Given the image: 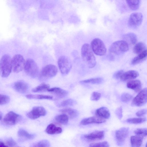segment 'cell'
<instances>
[{
	"label": "cell",
	"instance_id": "3957f363",
	"mask_svg": "<svg viewBox=\"0 0 147 147\" xmlns=\"http://www.w3.org/2000/svg\"><path fill=\"white\" fill-rule=\"evenodd\" d=\"M11 58L9 55H3L0 60V75L3 78L8 76L11 72Z\"/></svg>",
	"mask_w": 147,
	"mask_h": 147
},
{
	"label": "cell",
	"instance_id": "f1b7e54d",
	"mask_svg": "<svg viewBox=\"0 0 147 147\" xmlns=\"http://www.w3.org/2000/svg\"><path fill=\"white\" fill-rule=\"evenodd\" d=\"M49 88V85L45 83H42L33 88L32 91L34 92H45L47 91Z\"/></svg>",
	"mask_w": 147,
	"mask_h": 147
},
{
	"label": "cell",
	"instance_id": "e575fe53",
	"mask_svg": "<svg viewBox=\"0 0 147 147\" xmlns=\"http://www.w3.org/2000/svg\"><path fill=\"white\" fill-rule=\"evenodd\" d=\"M146 120V118H134L127 119V121L130 123L137 124L142 123L145 121Z\"/></svg>",
	"mask_w": 147,
	"mask_h": 147
},
{
	"label": "cell",
	"instance_id": "ab89813d",
	"mask_svg": "<svg viewBox=\"0 0 147 147\" xmlns=\"http://www.w3.org/2000/svg\"><path fill=\"white\" fill-rule=\"evenodd\" d=\"M101 96V94L97 92H93L92 94L90 99L92 101H97L99 100Z\"/></svg>",
	"mask_w": 147,
	"mask_h": 147
},
{
	"label": "cell",
	"instance_id": "ee69618b",
	"mask_svg": "<svg viewBox=\"0 0 147 147\" xmlns=\"http://www.w3.org/2000/svg\"><path fill=\"white\" fill-rule=\"evenodd\" d=\"M147 110L146 109L141 110L138 111L136 113V115L139 117L142 116L146 114Z\"/></svg>",
	"mask_w": 147,
	"mask_h": 147
},
{
	"label": "cell",
	"instance_id": "8fae6325",
	"mask_svg": "<svg viewBox=\"0 0 147 147\" xmlns=\"http://www.w3.org/2000/svg\"><path fill=\"white\" fill-rule=\"evenodd\" d=\"M22 119V117L21 115L12 111H10L5 115L3 121L6 125H12L17 124Z\"/></svg>",
	"mask_w": 147,
	"mask_h": 147
},
{
	"label": "cell",
	"instance_id": "4316f807",
	"mask_svg": "<svg viewBox=\"0 0 147 147\" xmlns=\"http://www.w3.org/2000/svg\"><path fill=\"white\" fill-rule=\"evenodd\" d=\"M146 50V45L142 42H140L135 44L133 48L134 52L138 55Z\"/></svg>",
	"mask_w": 147,
	"mask_h": 147
},
{
	"label": "cell",
	"instance_id": "9a60e30c",
	"mask_svg": "<svg viewBox=\"0 0 147 147\" xmlns=\"http://www.w3.org/2000/svg\"><path fill=\"white\" fill-rule=\"evenodd\" d=\"M104 132L102 131H95L84 135V137L89 141H94L102 139L104 136Z\"/></svg>",
	"mask_w": 147,
	"mask_h": 147
},
{
	"label": "cell",
	"instance_id": "8d00e7d4",
	"mask_svg": "<svg viewBox=\"0 0 147 147\" xmlns=\"http://www.w3.org/2000/svg\"><path fill=\"white\" fill-rule=\"evenodd\" d=\"M109 144L106 141L90 144L89 147H109Z\"/></svg>",
	"mask_w": 147,
	"mask_h": 147
},
{
	"label": "cell",
	"instance_id": "52a82bcc",
	"mask_svg": "<svg viewBox=\"0 0 147 147\" xmlns=\"http://www.w3.org/2000/svg\"><path fill=\"white\" fill-rule=\"evenodd\" d=\"M58 65L59 69L63 75L67 74L72 67V63L70 59L67 56L62 55L60 56L58 60Z\"/></svg>",
	"mask_w": 147,
	"mask_h": 147
},
{
	"label": "cell",
	"instance_id": "ac0fdd59",
	"mask_svg": "<svg viewBox=\"0 0 147 147\" xmlns=\"http://www.w3.org/2000/svg\"><path fill=\"white\" fill-rule=\"evenodd\" d=\"M138 72L136 71L131 70L123 73L120 78L123 81L134 79L139 76Z\"/></svg>",
	"mask_w": 147,
	"mask_h": 147
},
{
	"label": "cell",
	"instance_id": "9c48e42d",
	"mask_svg": "<svg viewBox=\"0 0 147 147\" xmlns=\"http://www.w3.org/2000/svg\"><path fill=\"white\" fill-rule=\"evenodd\" d=\"M143 20V15L140 12H134L130 16L128 21L129 26L133 29H136L141 24Z\"/></svg>",
	"mask_w": 147,
	"mask_h": 147
},
{
	"label": "cell",
	"instance_id": "cb8c5ba5",
	"mask_svg": "<svg viewBox=\"0 0 147 147\" xmlns=\"http://www.w3.org/2000/svg\"><path fill=\"white\" fill-rule=\"evenodd\" d=\"M147 50L138 54L132 60L131 64L135 65L145 60L147 57Z\"/></svg>",
	"mask_w": 147,
	"mask_h": 147
},
{
	"label": "cell",
	"instance_id": "d4e9b609",
	"mask_svg": "<svg viewBox=\"0 0 147 147\" xmlns=\"http://www.w3.org/2000/svg\"><path fill=\"white\" fill-rule=\"evenodd\" d=\"M143 138L138 135L131 136L130 138L131 147H140L142 143Z\"/></svg>",
	"mask_w": 147,
	"mask_h": 147
},
{
	"label": "cell",
	"instance_id": "6da1fadb",
	"mask_svg": "<svg viewBox=\"0 0 147 147\" xmlns=\"http://www.w3.org/2000/svg\"><path fill=\"white\" fill-rule=\"evenodd\" d=\"M81 54L83 60L89 67L92 68L95 66L96 63L95 57L89 44L85 43L82 46Z\"/></svg>",
	"mask_w": 147,
	"mask_h": 147
},
{
	"label": "cell",
	"instance_id": "f6af8a7d",
	"mask_svg": "<svg viewBox=\"0 0 147 147\" xmlns=\"http://www.w3.org/2000/svg\"><path fill=\"white\" fill-rule=\"evenodd\" d=\"M0 147H8L3 142L0 141Z\"/></svg>",
	"mask_w": 147,
	"mask_h": 147
},
{
	"label": "cell",
	"instance_id": "277c9868",
	"mask_svg": "<svg viewBox=\"0 0 147 147\" xmlns=\"http://www.w3.org/2000/svg\"><path fill=\"white\" fill-rule=\"evenodd\" d=\"M26 74L29 76L35 78L39 75V70L35 61L31 59H28L25 61L24 68Z\"/></svg>",
	"mask_w": 147,
	"mask_h": 147
},
{
	"label": "cell",
	"instance_id": "5b68a950",
	"mask_svg": "<svg viewBox=\"0 0 147 147\" xmlns=\"http://www.w3.org/2000/svg\"><path fill=\"white\" fill-rule=\"evenodd\" d=\"M58 69L54 65L49 64L43 67L39 75L40 79L45 80L55 76L57 74Z\"/></svg>",
	"mask_w": 147,
	"mask_h": 147
},
{
	"label": "cell",
	"instance_id": "bcb514c9",
	"mask_svg": "<svg viewBox=\"0 0 147 147\" xmlns=\"http://www.w3.org/2000/svg\"><path fill=\"white\" fill-rule=\"evenodd\" d=\"M3 115L2 113L0 111V121H1Z\"/></svg>",
	"mask_w": 147,
	"mask_h": 147
},
{
	"label": "cell",
	"instance_id": "d6a6232c",
	"mask_svg": "<svg viewBox=\"0 0 147 147\" xmlns=\"http://www.w3.org/2000/svg\"><path fill=\"white\" fill-rule=\"evenodd\" d=\"M103 81V79L100 78H92L80 82L81 83L91 84H99L101 83Z\"/></svg>",
	"mask_w": 147,
	"mask_h": 147
},
{
	"label": "cell",
	"instance_id": "d590c367",
	"mask_svg": "<svg viewBox=\"0 0 147 147\" xmlns=\"http://www.w3.org/2000/svg\"><path fill=\"white\" fill-rule=\"evenodd\" d=\"M147 131L146 128H138L134 131V133L137 135L143 137L146 136Z\"/></svg>",
	"mask_w": 147,
	"mask_h": 147
},
{
	"label": "cell",
	"instance_id": "f35d334b",
	"mask_svg": "<svg viewBox=\"0 0 147 147\" xmlns=\"http://www.w3.org/2000/svg\"><path fill=\"white\" fill-rule=\"evenodd\" d=\"M9 97L6 95L0 94V105L6 104L10 101Z\"/></svg>",
	"mask_w": 147,
	"mask_h": 147
},
{
	"label": "cell",
	"instance_id": "60d3db41",
	"mask_svg": "<svg viewBox=\"0 0 147 147\" xmlns=\"http://www.w3.org/2000/svg\"><path fill=\"white\" fill-rule=\"evenodd\" d=\"M122 109L121 107L117 108L115 111V114L118 118L120 119H121L122 117Z\"/></svg>",
	"mask_w": 147,
	"mask_h": 147
},
{
	"label": "cell",
	"instance_id": "484cf974",
	"mask_svg": "<svg viewBox=\"0 0 147 147\" xmlns=\"http://www.w3.org/2000/svg\"><path fill=\"white\" fill-rule=\"evenodd\" d=\"M18 135L19 137L28 140L32 139L35 136V134H29L26 131L23 129H20L18 130Z\"/></svg>",
	"mask_w": 147,
	"mask_h": 147
},
{
	"label": "cell",
	"instance_id": "4dcf8cb0",
	"mask_svg": "<svg viewBox=\"0 0 147 147\" xmlns=\"http://www.w3.org/2000/svg\"><path fill=\"white\" fill-rule=\"evenodd\" d=\"M76 103V101L73 99H68L63 100L59 103L58 105V107L60 108L69 107L75 105Z\"/></svg>",
	"mask_w": 147,
	"mask_h": 147
},
{
	"label": "cell",
	"instance_id": "ba28073f",
	"mask_svg": "<svg viewBox=\"0 0 147 147\" xmlns=\"http://www.w3.org/2000/svg\"><path fill=\"white\" fill-rule=\"evenodd\" d=\"M26 61L23 57L20 54H16L11 58L12 69L13 72L18 73L23 69Z\"/></svg>",
	"mask_w": 147,
	"mask_h": 147
},
{
	"label": "cell",
	"instance_id": "f546056e",
	"mask_svg": "<svg viewBox=\"0 0 147 147\" xmlns=\"http://www.w3.org/2000/svg\"><path fill=\"white\" fill-rule=\"evenodd\" d=\"M126 1L128 6L131 9L136 11L139 9L140 5V1L127 0Z\"/></svg>",
	"mask_w": 147,
	"mask_h": 147
},
{
	"label": "cell",
	"instance_id": "7c38bea8",
	"mask_svg": "<svg viewBox=\"0 0 147 147\" xmlns=\"http://www.w3.org/2000/svg\"><path fill=\"white\" fill-rule=\"evenodd\" d=\"M46 111L43 107L36 106L34 107L32 110L27 114V117L30 119H35L41 116H45Z\"/></svg>",
	"mask_w": 147,
	"mask_h": 147
},
{
	"label": "cell",
	"instance_id": "836d02e7",
	"mask_svg": "<svg viewBox=\"0 0 147 147\" xmlns=\"http://www.w3.org/2000/svg\"><path fill=\"white\" fill-rule=\"evenodd\" d=\"M50 143L47 140H41L36 143L33 144L31 147H50Z\"/></svg>",
	"mask_w": 147,
	"mask_h": 147
},
{
	"label": "cell",
	"instance_id": "7bdbcfd3",
	"mask_svg": "<svg viewBox=\"0 0 147 147\" xmlns=\"http://www.w3.org/2000/svg\"><path fill=\"white\" fill-rule=\"evenodd\" d=\"M124 73L122 70H119L115 72L113 75V77L115 79H117L120 78Z\"/></svg>",
	"mask_w": 147,
	"mask_h": 147
},
{
	"label": "cell",
	"instance_id": "603a6c76",
	"mask_svg": "<svg viewBox=\"0 0 147 147\" xmlns=\"http://www.w3.org/2000/svg\"><path fill=\"white\" fill-rule=\"evenodd\" d=\"M123 37L124 40L128 44L134 45L136 44L137 41V37L134 33L130 32L124 35Z\"/></svg>",
	"mask_w": 147,
	"mask_h": 147
},
{
	"label": "cell",
	"instance_id": "7402d4cb",
	"mask_svg": "<svg viewBox=\"0 0 147 147\" xmlns=\"http://www.w3.org/2000/svg\"><path fill=\"white\" fill-rule=\"evenodd\" d=\"M141 86V83L139 80L130 81L127 83L128 88L133 90L136 92H138L140 90Z\"/></svg>",
	"mask_w": 147,
	"mask_h": 147
},
{
	"label": "cell",
	"instance_id": "b9f144b4",
	"mask_svg": "<svg viewBox=\"0 0 147 147\" xmlns=\"http://www.w3.org/2000/svg\"><path fill=\"white\" fill-rule=\"evenodd\" d=\"M6 144L8 147H13L16 145V143L13 138H10L7 140Z\"/></svg>",
	"mask_w": 147,
	"mask_h": 147
},
{
	"label": "cell",
	"instance_id": "1f68e13d",
	"mask_svg": "<svg viewBox=\"0 0 147 147\" xmlns=\"http://www.w3.org/2000/svg\"><path fill=\"white\" fill-rule=\"evenodd\" d=\"M55 119L59 123L66 125L68 122L69 118L66 115L62 113L56 116L55 117Z\"/></svg>",
	"mask_w": 147,
	"mask_h": 147
},
{
	"label": "cell",
	"instance_id": "44dd1931",
	"mask_svg": "<svg viewBox=\"0 0 147 147\" xmlns=\"http://www.w3.org/2000/svg\"><path fill=\"white\" fill-rule=\"evenodd\" d=\"M45 131L48 134H54L61 133L62 130L61 127H57L53 123H51L47 126Z\"/></svg>",
	"mask_w": 147,
	"mask_h": 147
},
{
	"label": "cell",
	"instance_id": "7a4b0ae2",
	"mask_svg": "<svg viewBox=\"0 0 147 147\" xmlns=\"http://www.w3.org/2000/svg\"><path fill=\"white\" fill-rule=\"evenodd\" d=\"M129 49V45L125 40H120L113 42L110 46L109 52L111 55H119L127 51Z\"/></svg>",
	"mask_w": 147,
	"mask_h": 147
},
{
	"label": "cell",
	"instance_id": "5bb4252c",
	"mask_svg": "<svg viewBox=\"0 0 147 147\" xmlns=\"http://www.w3.org/2000/svg\"><path fill=\"white\" fill-rule=\"evenodd\" d=\"M13 89L17 92L21 93H25L28 92L29 89L28 84L23 80H19L14 83Z\"/></svg>",
	"mask_w": 147,
	"mask_h": 147
},
{
	"label": "cell",
	"instance_id": "ffe728a7",
	"mask_svg": "<svg viewBox=\"0 0 147 147\" xmlns=\"http://www.w3.org/2000/svg\"><path fill=\"white\" fill-rule=\"evenodd\" d=\"M59 111L66 115L69 118H74L78 115V112L76 110L71 108H65L60 110Z\"/></svg>",
	"mask_w": 147,
	"mask_h": 147
},
{
	"label": "cell",
	"instance_id": "74e56055",
	"mask_svg": "<svg viewBox=\"0 0 147 147\" xmlns=\"http://www.w3.org/2000/svg\"><path fill=\"white\" fill-rule=\"evenodd\" d=\"M133 98V96L129 94L124 93L121 95V99L122 102H127L132 99Z\"/></svg>",
	"mask_w": 147,
	"mask_h": 147
},
{
	"label": "cell",
	"instance_id": "30bf717a",
	"mask_svg": "<svg viewBox=\"0 0 147 147\" xmlns=\"http://www.w3.org/2000/svg\"><path fill=\"white\" fill-rule=\"evenodd\" d=\"M147 100V90L144 88L133 99L131 104L133 106L140 107L145 104Z\"/></svg>",
	"mask_w": 147,
	"mask_h": 147
},
{
	"label": "cell",
	"instance_id": "83f0119b",
	"mask_svg": "<svg viewBox=\"0 0 147 147\" xmlns=\"http://www.w3.org/2000/svg\"><path fill=\"white\" fill-rule=\"evenodd\" d=\"M26 97L30 99H52L53 98V96H52L42 94H28L26 95Z\"/></svg>",
	"mask_w": 147,
	"mask_h": 147
},
{
	"label": "cell",
	"instance_id": "4fadbf2b",
	"mask_svg": "<svg viewBox=\"0 0 147 147\" xmlns=\"http://www.w3.org/2000/svg\"><path fill=\"white\" fill-rule=\"evenodd\" d=\"M129 133V128L126 127H122L116 131L115 138L118 145L120 146L123 144Z\"/></svg>",
	"mask_w": 147,
	"mask_h": 147
},
{
	"label": "cell",
	"instance_id": "e0dca14e",
	"mask_svg": "<svg viewBox=\"0 0 147 147\" xmlns=\"http://www.w3.org/2000/svg\"><path fill=\"white\" fill-rule=\"evenodd\" d=\"M47 91L51 93L58 97L60 98L65 97L68 93L66 90L57 87L49 88Z\"/></svg>",
	"mask_w": 147,
	"mask_h": 147
},
{
	"label": "cell",
	"instance_id": "d6986e66",
	"mask_svg": "<svg viewBox=\"0 0 147 147\" xmlns=\"http://www.w3.org/2000/svg\"><path fill=\"white\" fill-rule=\"evenodd\" d=\"M96 115L103 119H108L110 116V113L108 109L105 107H100L96 110Z\"/></svg>",
	"mask_w": 147,
	"mask_h": 147
},
{
	"label": "cell",
	"instance_id": "8992f818",
	"mask_svg": "<svg viewBox=\"0 0 147 147\" xmlns=\"http://www.w3.org/2000/svg\"><path fill=\"white\" fill-rule=\"evenodd\" d=\"M90 47L93 52L97 55L103 56L106 53L107 49L104 42L99 38L94 39L91 42Z\"/></svg>",
	"mask_w": 147,
	"mask_h": 147
},
{
	"label": "cell",
	"instance_id": "2e32d148",
	"mask_svg": "<svg viewBox=\"0 0 147 147\" xmlns=\"http://www.w3.org/2000/svg\"><path fill=\"white\" fill-rule=\"evenodd\" d=\"M105 120L97 116L82 119L80 122L82 125H85L91 123H101L105 122Z\"/></svg>",
	"mask_w": 147,
	"mask_h": 147
}]
</instances>
